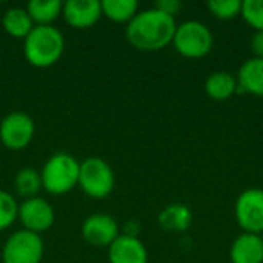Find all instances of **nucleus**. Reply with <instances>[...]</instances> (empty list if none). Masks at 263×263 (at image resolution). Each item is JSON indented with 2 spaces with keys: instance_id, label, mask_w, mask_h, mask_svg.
Masks as SVG:
<instances>
[{
  "instance_id": "15",
  "label": "nucleus",
  "mask_w": 263,
  "mask_h": 263,
  "mask_svg": "<svg viewBox=\"0 0 263 263\" xmlns=\"http://www.w3.org/2000/svg\"><path fill=\"white\" fill-rule=\"evenodd\" d=\"M239 91L237 77L228 71H216L205 82V92L216 102L230 100Z\"/></svg>"
},
{
  "instance_id": "20",
  "label": "nucleus",
  "mask_w": 263,
  "mask_h": 263,
  "mask_svg": "<svg viewBox=\"0 0 263 263\" xmlns=\"http://www.w3.org/2000/svg\"><path fill=\"white\" fill-rule=\"evenodd\" d=\"M14 186H15L17 194L20 197H23L25 200L37 197V194L43 188L40 173L34 168H29V166L22 168L14 179Z\"/></svg>"
},
{
  "instance_id": "11",
  "label": "nucleus",
  "mask_w": 263,
  "mask_h": 263,
  "mask_svg": "<svg viewBox=\"0 0 263 263\" xmlns=\"http://www.w3.org/2000/svg\"><path fill=\"white\" fill-rule=\"evenodd\" d=\"M62 15L71 28L86 29L99 22L102 6L97 0H68L63 3Z\"/></svg>"
},
{
  "instance_id": "9",
  "label": "nucleus",
  "mask_w": 263,
  "mask_h": 263,
  "mask_svg": "<svg viewBox=\"0 0 263 263\" xmlns=\"http://www.w3.org/2000/svg\"><path fill=\"white\" fill-rule=\"evenodd\" d=\"M17 219L23 225V230L31 231L34 234H40L48 231L54 225L55 213L48 200L42 197H32L23 200L18 205Z\"/></svg>"
},
{
  "instance_id": "1",
  "label": "nucleus",
  "mask_w": 263,
  "mask_h": 263,
  "mask_svg": "<svg viewBox=\"0 0 263 263\" xmlns=\"http://www.w3.org/2000/svg\"><path fill=\"white\" fill-rule=\"evenodd\" d=\"M176 28L174 17L153 6L139 11L126 25V39L139 51H160L173 43Z\"/></svg>"
},
{
  "instance_id": "14",
  "label": "nucleus",
  "mask_w": 263,
  "mask_h": 263,
  "mask_svg": "<svg viewBox=\"0 0 263 263\" xmlns=\"http://www.w3.org/2000/svg\"><path fill=\"white\" fill-rule=\"evenodd\" d=\"M236 77L239 91L263 97V59L251 57L245 60Z\"/></svg>"
},
{
  "instance_id": "8",
  "label": "nucleus",
  "mask_w": 263,
  "mask_h": 263,
  "mask_svg": "<svg viewBox=\"0 0 263 263\" xmlns=\"http://www.w3.org/2000/svg\"><path fill=\"white\" fill-rule=\"evenodd\" d=\"M35 134L34 120L25 112H9L0 122V142L11 151L25 149Z\"/></svg>"
},
{
  "instance_id": "19",
  "label": "nucleus",
  "mask_w": 263,
  "mask_h": 263,
  "mask_svg": "<svg viewBox=\"0 0 263 263\" xmlns=\"http://www.w3.org/2000/svg\"><path fill=\"white\" fill-rule=\"evenodd\" d=\"M102 15L116 23H129L139 12L136 0H102Z\"/></svg>"
},
{
  "instance_id": "3",
  "label": "nucleus",
  "mask_w": 263,
  "mask_h": 263,
  "mask_svg": "<svg viewBox=\"0 0 263 263\" xmlns=\"http://www.w3.org/2000/svg\"><path fill=\"white\" fill-rule=\"evenodd\" d=\"M80 163L76 157L66 153H57L51 156L40 171L42 186L45 191L54 196L69 193L79 183Z\"/></svg>"
},
{
  "instance_id": "10",
  "label": "nucleus",
  "mask_w": 263,
  "mask_h": 263,
  "mask_svg": "<svg viewBox=\"0 0 263 263\" xmlns=\"http://www.w3.org/2000/svg\"><path fill=\"white\" fill-rule=\"evenodd\" d=\"M120 236L119 225L116 219L109 214H92L85 219L82 225V237L83 240L96 248L111 247V243Z\"/></svg>"
},
{
  "instance_id": "23",
  "label": "nucleus",
  "mask_w": 263,
  "mask_h": 263,
  "mask_svg": "<svg viewBox=\"0 0 263 263\" xmlns=\"http://www.w3.org/2000/svg\"><path fill=\"white\" fill-rule=\"evenodd\" d=\"M240 15L254 31H263V0L242 2Z\"/></svg>"
},
{
  "instance_id": "24",
  "label": "nucleus",
  "mask_w": 263,
  "mask_h": 263,
  "mask_svg": "<svg viewBox=\"0 0 263 263\" xmlns=\"http://www.w3.org/2000/svg\"><path fill=\"white\" fill-rule=\"evenodd\" d=\"M182 6H183V5H182V2H179V0H159V2L154 5L156 9H159V11H162V12H165V14L174 17V18H176V15L180 12Z\"/></svg>"
},
{
  "instance_id": "12",
  "label": "nucleus",
  "mask_w": 263,
  "mask_h": 263,
  "mask_svg": "<svg viewBox=\"0 0 263 263\" xmlns=\"http://www.w3.org/2000/svg\"><path fill=\"white\" fill-rule=\"evenodd\" d=\"M109 263H148V251L139 237L120 234L108 248Z\"/></svg>"
},
{
  "instance_id": "26",
  "label": "nucleus",
  "mask_w": 263,
  "mask_h": 263,
  "mask_svg": "<svg viewBox=\"0 0 263 263\" xmlns=\"http://www.w3.org/2000/svg\"><path fill=\"white\" fill-rule=\"evenodd\" d=\"M260 237H262V242H263V233H262V234H260Z\"/></svg>"
},
{
  "instance_id": "18",
  "label": "nucleus",
  "mask_w": 263,
  "mask_h": 263,
  "mask_svg": "<svg viewBox=\"0 0 263 263\" xmlns=\"http://www.w3.org/2000/svg\"><path fill=\"white\" fill-rule=\"evenodd\" d=\"M63 3L60 0H31L26 11L35 26H51L62 15Z\"/></svg>"
},
{
  "instance_id": "7",
  "label": "nucleus",
  "mask_w": 263,
  "mask_h": 263,
  "mask_svg": "<svg viewBox=\"0 0 263 263\" xmlns=\"http://www.w3.org/2000/svg\"><path fill=\"white\" fill-rule=\"evenodd\" d=\"M234 216L237 225L243 233H263V190L248 188L239 194L234 205Z\"/></svg>"
},
{
  "instance_id": "21",
  "label": "nucleus",
  "mask_w": 263,
  "mask_h": 263,
  "mask_svg": "<svg viewBox=\"0 0 263 263\" xmlns=\"http://www.w3.org/2000/svg\"><path fill=\"white\" fill-rule=\"evenodd\" d=\"M210 12L220 20H231L242 12L240 0H211L208 2Z\"/></svg>"
},
{
  "instance_id": "25",
  "label": "nucleus",
  "mask_w": 263,
  "mask_h": 263,
  "mask_svg": "<svg viewBox=\"0 0 263 263\" xmlns=\"http://www.w3.org/2000/svg\"><path fill=\"white\" fill-rule=\"evenodd\" d=\"M250 46H251V51L254 54L253 57L263 59V31H256L254 32V35L251 37Z\"/></svg>"
},
{
  "instance_id": "6",
  "label": "nucleus",
  "mask_w": 263,
  "mask_h": 263,
  "mask_svg": "<svg viewBox=\"0 0 263 263\" xmlns=\"http://www.w3.org/2000/svg\"><path fill=\"white\" fill-rule=\"evenodd\" d=\"M45 245L40 234L26 230L15 231L5 242L0 254L3 263H40Z\"/></svg>"
},
{
  "instance_id": "5",
  "label": "nucleus",
  "mask_w": 263,
  "mask_h": 263,
  "mask_svg": "<svg viewBox=\"0 0 263 263\" xmlns=\"http://www.w3.org/2000/svg\"><path fill=\"white\" fill-rule=\"evenodd\" d=\"M116 177L109 163L100 157H89L80 163L79 186L92 199H106L114 190Z\"/></svg>"
},
{
  "instance_id": "16",
  "label": "nucleus",
  "mask_w": 263,
  "mask_h": 263,
  "mask_svg": "<svg viewBox=\"0 0 263 263\" xmlns=\"http://www.w3.org/2000/svg\"><path fill=\"white\" fill-rule=\"evenodd\" d=\"M157 220L165 231L182 233L193 225V211L183 203H173L160 211Z\"/></svg>"
},
{
  "instance_id": "4",
  "label": "nucleus",
  "mask_w": 263,
  "mask_h": 263,
  "mask_svg": "<svg viewBox=\"0 0 263 263\" xmlns=\"http://www.w3.org/2000/svg\"><path fill=\"white\" fill-rule=\"evenodd\" d=\"M214 37L211 29L199 20H186L176 28L173 39L174 49L186 59H202L213 49Z\"/></svg>"
},
{
  "instance_id": "17",
  "label": "nucleus",
  "mask_w": 263,
  "mask_h": 263,
  "mask_svg": "<svg viewBox=\"0 0 263 263\" xmlns=\"http://www.w3.org/2000/svg\"><path fill=\"white\" fill-rule=\"evenodd\" d=\"M2 25L3 29L6 31V34H9L14 39H26L29 35V32L34 29V22L31 20L26 8H9L3 18H2Z\"/></svg>"
},
{
  "instance_id": "2",
  "label": "nucleus",
  "mask_w": 263,
  "mask_h": 263,
  "mask_svg": "<svg viewBox=\"0 0 263 263\" xmlns=\"http://www.w3.org/2000/svg\"><path fill=\"white\" fill-rule=\"evenodd\" d=\"M65 51L63 34L55 26H34L23 40L26 60L35 68H49L60 60Z\"/></svg>"
},
{
  "instance_id": "22",
  "label": "nucleus",
  "mask_w": 263,
  "mask_h": 263,
  "mask_svg": "<svg viewBox=\"0 0 263 263\" xmlns=\"http://www.w3.org/2000/svg\"><path fill=\"white\" fill-rule=\"evenodd\" d=\"M18 214V205L15 199L8 193L0 190V231L9 228Z\"/></svg>"
},
{
  "instance_id": "13",
  "label": "nucleus",
  "mask_w": 263,
  "mask_h": 263,
  "mask_svg": "<svg viewBox=\"0 0 263 263\" xmlns=\"http://www.w3.org/2000/svg\"><path fill=\"white\" fill-rule=\"evenodd\" d=\"M231 263H263V242L259 234L242 233L230 248Z\"/></svg>"
}]
</instances>
